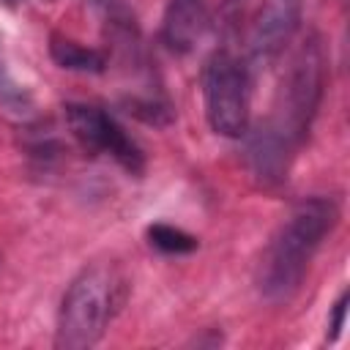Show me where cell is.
<instances>
[{
    "mask_svg": "<svg viewBox=\"0 0 350 350\" xmlns=\"http://www.w3.org/2000/svg\"><path fill=\"white\" fill-rule=\"evenodd\" d=\"M325 88V52L320 36H306L293 52L282 85L276 90L273 112L252 139L254 175L262 180H279L287 172V161L312 129Z\"/></svg>",
    "mask_w": 350,
    "mask_h": 350,
    "instance_id": "cell-1",
    "label": "cell"
},
{
    "mask_svg": "<svg viewBox=\"0 0 350 350\" xmlns=\"http://www.w3.org/2000/svg\"><path fill=\"white\" fill-rule=\"evenodd\" d=\"M211 19L208 0H170L161 16V41L170 52L186 55L197 46Z\"/></svg>",
    "mask_w": 350,
    "mask_h": 350,
    "instance_id": "cell-7",
    "label": "cell"
},
{
    "mask_svg": "<svg viewBox=\"0 0 350 350\" xmlns=\"http://www.w3.org/2000/svg\"><path fill=\"white\" fill-rule=\"evenodd\" d=\"M336 221L339 202L334 197H309L293 205L271 235L257 268V287L268 301H290L298 293L317 249L334 232Z\"/></svg>",
    "mask_w": 350,
    "mask_h": 350,
    "instance_id": "cell-2",
    "label": "cell"
},
{
    "mask_svg": "<svg viewBox=\"0 0 350 350\" xmlns=\"http://www.w3.org/2000/svg\"><path fill=\"white\" fill-rule=\"evenodd\" d=\"M49 55L60 68L79 71V74H101L104 66H107V60L98 49L82 46V44H77L71 38H63L57 33L49 38Z\"/></svg>",
    "mask_w": 350,
    "mask_h": 350,
    "instance_id": "cell-8",
    "label": "cell"
},
{
    "mask_svg": "<svg viewBox=\"0 0 350 350\" xmlns=\"http://www.w3.org/2000/svg\"><path fill=\"white\" fill-rule=\"evenodd\" d=\"M148 241L164 254H189L197 249V238L172 227V224H153L148 227Z\"/></svg>",
    "mask_w": 350,
    "mask_h": 350,
    "instance_id": "cell-9",
    "label": "cell"
},
{
    "mask_svg": "<svg viewBox=\"0 0 350 350\" xmlns=\"http://www.w3.org/2000/svg\"><path fill=\"white\" fill-rule=\"evenodd\" d=\"M345 312H347V295H342L339 301H336V306H334V320H331V339L342 331V325H345Z\"/></svg>",
    "mask_w": 350,
    "mask_h": 350,
    "instance_id": "cell-10",
    "label": "cell"
},
{
    "mask_svg": "<svg viewBox=\"0 0 350 350\" xmlns=\"http://www.w3.org/2000/svg\"><path fill=\"white\" fill-rule=\"evenodd\" d=\"M202 107L208 126L227 139H238L249 129V68L227 49L213 52L202 66Z\"/></svg>",
    "mask_w": 350,
    "mask_h": 350,
    "instance_id": "cell-4",
    "label": "cell"
},
{
    "mask_svg": "<svg viewBox=\"0 0 350 350\" xmlns=\"http://www.w3.org/2000/svg\"><path fill=\"white\" fill-rule=\"evenodd\" d=\"M66 123H68L74 139L85 150L109 156L129 175H139L145 170V153H142V148L104 109L90 107V104H68L66 107Z\"/></svg>",
    "mask_w": 350,
    "mask_h": 350,
    "instance_id": "cell-5",
    "label": "cell"
},
{
    "mask_svg": "<svg viewBox=\"0 0 350 350\" xmlns=\"http://www.w3.org/2000/svg\"><path fill=\"white\" fill-rule=\"evenodd\" d=\"M304 0H262L252 16L246 49L254 63L273 60L298 30Z\"/></svg>",
    "mask_w": 350,
    "mask_h": 350,
    "instance_id": "cell-6",
    "label": "cell"
},
{
    "mask_svg": "<svg viewBox=\"0 0 350 350\" xmlns=\"http://www.w3.org/2000/svg\"><path fill=\"white\" fill-rule=\"evenodd\" d=\"M123 287V276L109 262L82 268L60 301L55 345L63 350L93 347L120 309Z\"/></svg>",
    "mask_w": 350,
    "mask_h": 350,
    "instance_id": "cell-3",
    "label": "cell"
}]
</instances>
